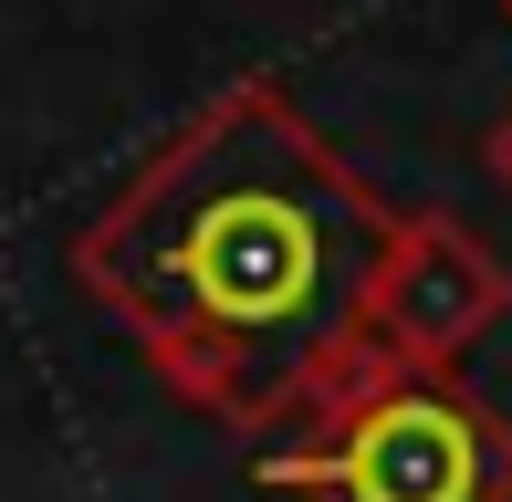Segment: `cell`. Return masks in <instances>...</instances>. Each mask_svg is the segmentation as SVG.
<instances>
[{
	"label": "cell",
	"instance_id": "6da1fadb",
	"mask_svg": "<svg viewBox=\"0 0 512 502\" xmlns=\"http://www.w3.org/2000/svg\"><path fill=\"white\" fill-rule=\"evenodd\" d=\"M408 210H387L283 84H220L74 231V283L199 419L304 429L377 377L366 304Z\"/></svg>",
	"mask_w": 512,
	"mask_h": 502
},
{
	"label": "cell",
	"instance_id": "7a4b0ae2",
	"mask_svg": "<svg viewBox=\"0 0 512 502\" xmlns=\"http://www.w3.org/2000/svg\"><path fill=\"white\" fill-rule=\"evenodd\" d=\"M262 482L304 502H512V419L471 398L460 377H356L272 450Z\"/></svg>",
	"mask_w": 512,
	"mask_h": 502
},
{
	"label": "cell",
	"instance_id": "3957f363",
	"mask_svg": "<svg viewBox=\"0 0 512 502\" xmlns=\"http://www.w3.org/2000/svg\"><path fill=\"white\" fill-rule=\"evenodd\" d=\"M502 314H512L502 251L450 210H408V231L377 272V304H366V356L398 377H450Z\"/></svg>",
	"mask_w": 512,
	"mask_h": 502
},
{
	"label": "cell",
	"instance_id": "277c9868",
	"mask_svg": "<svg viewBox=\"0 0 512 502\" xmlns=\"http://www.w3.org/2000/svg\"><path fill=\"white\" fill-rule=\"evenodd\" d=\"M481 157H492V178H502V189H512V116H502L492 136H481Z\"/></svg>",
	"mask_w": 512,
	"mask_h": 502
}]
</instances>
